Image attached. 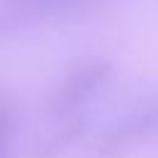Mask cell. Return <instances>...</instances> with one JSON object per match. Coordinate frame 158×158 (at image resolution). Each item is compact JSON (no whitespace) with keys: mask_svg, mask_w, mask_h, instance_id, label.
Masks as SVG:
<instances>
[{"mask_svg":"<svg viewBox=\"0 0 158 158\" xmlns=\"http://www.w3.org/2000/svg\"><path fill=\"white\" fill-rule=\"evenodd\" d=\"M109 77H111V64L101 57H91L74 64L49 96L52 118H67V116L81 114V106L96 91L104 89Z\"/></svg>","mask_w":158,"mask_h":158,"instance_id":"cell-1","label":"cell"},{"mask_svg":"<svg viewBox=\"0 0 158 158\" xmlns=\"http://www.w3.org/2000/svg\"><path fill=\"white\" fill-rule=\"evenodd\" d=\"M153 131H158V101H146L141 106L128 109L104 128L96 141V153L104 158H114L151 136Z\"/></svg>","mask_w":158,"mask_h":158,"instance_id":"cell-2","label":"cell"},{"mask_svg":"<svg viewBox=\"0 0 158 158\" xmlns=\"http://www.w3.org/2000/svg\"><path fill=\"white\" fill-rule=\"evenodd\" d=\"M106 0H2L15 25H27L37 20H64L89 12Z\"/></svg>","mask_w":158,"mask_h":158,"instance_id":"cell-3","label":"cell"},{"mask_svg":"<svg viewBox=\"0 0 158 158\" xmlns=\"http://www.w3.org/2000/svg\"><path fill=\"white\" fill-rule=\"evenodd\" d=\"M84 131H86V118L81 114H74V116H67V118H57V128L37 143L35 158H59Z\"/></svg>","mask_w":158,"mask_h":158,"instance_id":"cell-4","label":"cell"},{"mask_svg":"<svg viewBox=\"0 0 158 158\" xmlns=\"http://www.w3.org/2000/svg\"><path fill=\"white\" fill-rule=\"evenodd\" d=\"M12 128H15V106L5 94H0V148H7Z\"/></svg>","mask_w":158,"mask_h":158,"instance_id":"cell-5","label":"cell"},{"mask_svg":"<svg viewBox=\"0 0 158 158\" xmlns=\"http://www.w3.org/2000/svg\"><path fill=\"white\" fill-rule=\"evenodd\" d=\"M17 25H15V20L10 17V12H7V7L2 5V0H0V37L2 35H7L10 30H15Z\"/></svg>","mask_w":158,"mask_h":158,"instance_id":"cell-6","label":"cell"},{"mask_svg":"<svg viewBox=\"0 0 158 158\" xmlns=\"http://www.w3.org/2000/svg\"><path fill=\"white\" fill-rule=\"evenodd\" d=\"M0 158H7V148H0Z\"/></svg>","mask_w":158,"mask_h":158,"instance_id":"cell-7","label":"cell"}]
</instances>
